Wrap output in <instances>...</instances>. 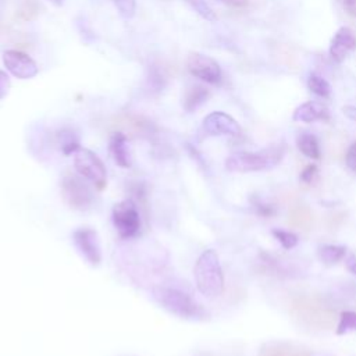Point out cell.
I'll return each instance as SVG.
<instances>
[{
	"label": "cell",
	"mask_w": 356,
	"mask_h": 356,
	"mask_svg": "<svg viewBox=\"0 0 356 356\" xmlns=\"http://www.w3.org/2000/svg\"><path fill=\"white\" fill-rule=\"evenodd\" d=\"M154 300L168 313L192 321H202L209 317V312L188 292L174 286L153 288Z\"/></svg>",
	"instance_id": "cell-1"
},
{
	"label": "cell",
	"mask_w": 356,
	"mask_h": 356,
	"mask_svg": "<svg viewBox=\"0 0 356 356\" xmlns=\"http://www.w3.org/2000/svg\"><path fill=\"white\" fill-rule=\"evenodd\" d=\"M286 146L275 143L259 152H235L225 160V168L232 172L264 171L278 165L285 154Z\"/></svg>",
	"instance_id": "cell-2"
},
{
	"label": "cell",
	"mask_w": 356,
	"mask_h": 356,
	"mask_svg": "<svg viewBox=\"0 0 356 356\" xmlns=\"http://www.w3.org/2000/svg\"><path fill=\"white\" fill-rule=\"evenodd\" d=\"M193 277L197 291L206 298H217L224 289V274L218 254L213 249L204 250L196 260Z\"/></svg>",
	"instance_id": "cell-3"
},
{
	"label": "cell",
	"mask_w": 356,
	"mask_h": 356,
	"mask_svg": "<svg viewBox=\"0 0 356 356\" xmlns=\"http://www.w3.org/2000/svg\"><path fill=\"white\" fill-rule=\"evenodd\" d=\"M289 313L299 324L310 328L328 330L334 325L335 310L330 309L323 300L314 296H300L293 299Z\"/></svg>",
	"instance_id": "cell-4"
},
{
	"label": "cell",
	"mask_w": 356,
	"mask_h": 356,
	"mask_svg": "<svg viewBox=\"0 0 356 356\" xmlns=\"http://www.w3.org/2000/svg\"><path fill=\"white\" fill-rule=\"evenodd\" d=\"M111 221L117 234L122 239H131L138 235L140 229V216L136 204L129 200H121L113 206Z\"/></svg>",
	"instance_id": "cell-5"
},
{
	"label": "cell",
	"mask_w": 356,
	"mask_h": 356,
	"mask_svg": "<svg viewBox=\"0 0 356 356\" xmlns=\"http://www.w3.org/2000/svg\"><path fill=\"white\" fill-rule=\"evenodd\" d=\"M74 167L76 172L97 188H103L107 181V170L100 157L85 147L74 153Z\"/></svg>",
	"instance_id": "cell-6"
},
{
	"label": "cell",
	"mask_w": 356,
	"mask_h": 356,
	"mask_svg": "<svg viewBox=\"0 0 356 356\" xmlns=\"http://www.w3.org/2000/svg\"><path fill=\"white\" fill-rule=\"evenodd\" d=\"M85 181V178L70 174L61 179V197L75 210H88L93 204V193Z\"/></svg>",
	"instance_id": "cell-7"
},
{
	"label": "cell",
	"mask_w": 356,
	"mask_h": 356,
	"mask_svg": "<svg viewBox=\"0 0 356 356\" xmlns=\"http://www.w3.org/2000/svg\"><path fill=\"white\" fill-rule=\"evenodd\" d=\"M72 243L78 253L93 267L99 266L102 261V248L99 235L95 229L89 227L76 228L72 232Z\"/></svg>",
	"instance_id": "cell-8"
},
{
	"label": "cell",
	"mask_w": 356,
	"mask_h": 356,
	"mask_svg": "<svg viewBox=\"0 0 356 356\" xmlns=\"http://www.w3.org/2000/svg\"><path fill=\"white\" fill-rule=\"evenodd\" d=\"M186 68L191 75L211 85H218L222 79L218 63L202 53H191L186 60Z\"/></svg>",
	"instance_id": "cell-9"
},
{
	"label": "cell",
	"mask_w": 356,
	"mask_h": 356,
	"mask_svg": "<svg viewBox=\"0 0 356 356\" xmlns=\"http://www.w3.org/2000/svg\"><path fill=\"white\" fill-rule=\"evenodd\" d=\"M4 67L18 79H31L38 75V64L25 53L18 50H7L3 53Z\"/></svg>",
	"instance_id": "cell-10"
},
{
	"label": "cell",
	"mask_w": 356,
	"mask_h": 356,
	"mask_svg": "<svg viewBox=\"0 0 356 356\" xmlns=\"http://www.w3.org/2000/svg\"><path fill=\"white\" fill-rule=\"evenodd\" d=\"M202 129L210 136H236L241 134V127L235 118L222 111H213L204 117Z\"/></svg>",
	"instance_id": "cell-11"
},
{
	"label": "cell",
	"mask_w": 356,
	"mask_h": 356,
	"mask_svg": "<svg viewBox=\"0 0 356 356\" xmlns=\"http://www.w3.org/2000/svg\"><path fill=\"white\" fill-rule=\"evenodd\" d=\"M353 50H356V36L348 26H341L330 43V57L335 63H342Z\"/></svg>",
	"instance_id": "cell-12"
},
{
	"label": "cell",
	"mask_w": 356,
	"mask_h": 356,
	"mask_svg": "<svg viewBox=\"0 0 356 356\" xmlns=\"http://www.w3.org/2000/svg\"><path fill=\"white\" fill-rule=\"evenodd\" d=\"M292 120L296 122H313L317 120H330V111L320 102H305L293 110Z\"/></svg>",
	"instance_id": "cell-13"
},
{
	"label": "cell",
	"mask_w": 356,
	"mask_h": 356,
	"mask_svg": "<svg viewBox=\"0 0 356 356\" xmlns=\"http://www.w3.org/2000/svg\"><path fill=\"white\" fill-rule=\"evenodd\" d=\"M110 154L114 163L122 168H129L132 164V157L128 146V139L122 132H114L108 143Z\"/></svg>",
	"instance_id": "cell-14"
},
{
	"label": "cell",
	"mask_w": 356,
	"mask_h": 356,
	"mask_svg": "<svg viewBox=\"0 0 356 356\" xmlns=\"http://www.w3.org/2000/svg\"><path fill=\"white\" fill-rule=\"evenodd\" d=\"M210 93L207 90V88L202 86V85H192L191 88L186 89L184 97H182V107L185 111L192 113L195 110H197L207 99H209Z\"/></svg>",
	"instance_id": "cell-15"
},
{
	"label": "cell",
	"mask_w": 356,
	"mask_h": 356,
	"mask_svg": "<svg viewBox=\"0 0 356 356\" xmlns=\"http://www.w3.org/2000/svg\"><path fill=\"white\" fill-rule=\"evenodd\" d=\"M313 222V213L305 204H295L288 213V224L293 228L307 229Z\"/></svg>",
	"instance_id": "cell-16"
},
{
	"label": "cell",
	"mask_w": 356,
	"mask_h": 356,
	"mask_svg": "<svg viewBox=\"0 0 356 356\" xmlns=\"http://www.w3.org/2000/svg\"><path fill=\"white\" fill-rule=\"evenodd\" d=\"M296 145L300 153H303L306 157L313 159V160H320L321 157V150L317 138L313 134L303 132L296 138Z\"/></svg>",
	"instance_id": "cell-17"
},
{
	"label": "cell",
	"mask_w": 356,
	"mask_h": 356,
	"mask_svg": "<svg viewBox=\"0 0 356 356\" xmlns=\"http://www.w3.org/2000/svg\"><path fill=\"white\" fill-rule=\"evenodd\" d=\"M345 254H346V248L341 245H323L317 250L318 259L327 266L337 264L345 257Z\"/></svg>",
	"instance_id": "cell-18"
},
{
	"label": "cell",
	"mask_w": 356,
	"mask_h": 356,
	"mask_svg": "<svg viewBox=\"0 0 356 356\" xmlns=\"http://www.w3.org/2000/svg\"><path fill=\"white\" fill-rule=\"evenodd\" d=\"M307 88L310 92H313L314 95L324 97V99L330 97V95H331V85L328 83V81L314 72H312L307 78Z\"/></svg>",
	"instance_id": "cell-19"
},
{
	"label": "cell",
	"mask_w": 356,
	"mask_h": 356,
	"mask_svg": "<svg viewBox=\"0 0 356 356\" xmlns=\"http://www.w3.org/2000/svg\"><path fill=\"white\" fill-rule=\"evenodd\" d=\"M167 83V76L163 71V68H160L159 65H152L149 68V74H147V86L152 89V92L157 93L161 92L164 89Z\"/></svg>",
	"instance_id": "cell-20"
},
{
	"label": "cell",
	"mask_w": 356,
	"mask_h": 356,
	"mask_svg": "<svg viewBox=\"0 0 356 356\" xmlns=\"http://www.w3.org/2000/svg\"><path fill=\"white\" fill-rule=\"evenodd\" d=\"M58 143L64 154H74L81 147L78 136L72 131H61L58 134Z\"/></svg>",
	"instance_id": "cell-21"
},
{
	"label": "cell",
	"mask_w": 356,
	"mask_h": 356,
	"mask_svg": "<svg viewBox=\"0 0 356 356\" xmlns=\"http://www.w3.org/2000/svg\"><path fill=\"white\" fill-rule=\"evenodd\" d=\"M356 331V313L355 312H342L337 325V334L345 335Z\"/></svg>",
	"instance_id": "cell-22"
},
{
	"label": "cell",
	"mask_w": 356,
	"mask_h": 356,
	"mask_svg": "<svg viewBox=\"0 0 356 356\" xmlns=\"http://www.w3.org/2000/svg\"><path fill=\"white\" fill-rule=\"evenodd\" d=\"M271 234L281 243V246L286 250H289L298 245V236L293 232L284 231V229H273Z\"/></svg>",
	"instance_id": "cell-23"
},
{
	"label": "cell",
	"mask_w": 356,
	"mask_h": 356,
	"mask_svg": "<svg viewBox=\"0 0 356 356\" xmlns=\"http://www.w3.org/2000/svg\"><path fill=\"white\" fill-rule=\"evenodd\" d=\"M193 8L195 11L204 19L207 21H216L217 17L214 14V11L211 10V7L204 1V0H186Z\"/></svg>",
	"instance_id": "cell-24"
},
{
	"label": "cell",
	"mask_w": 356,
	"mask_h": 356,
	"mask_svg": "<svg viewBox=\"0 0 356 356\" xmlns=\"http://www.w3.org/2000/svg\"><path fill=\"white\" fill-rule=\"evenodd\" d=\"M111 1L114 3L118 13L124 18H132L135 15V10H136L135 0H111Z\"/></svg>",
	"instance_id": "cell-25"
},
{
	"label": "cell",
	"mask_w": 356,
	"mask_h": 356,
	"mask_svg": "<svg viewBox=\"0 0 356 356\" xmlns=\"http://www.w3.org/2000/svg\"><path fill=\"white\" fill-rule=\"evenodd\" d=\"M252 204H253V207H254V211L259 214V216H261V217H273L275 213H277V210H275V207L273 206V204H270V203H264V202H261L259 197H252Z\"/></svg>",
	"instance_id": "cell-26"
},
{
	"label": "cell",
	"mask_w": 356,
	"mask_h": 356,
	"mask_svg": "<svg viewBox=\"0 0 356 356\" xmlns=\"http://www.w3.org/2000/svg\"><path fill=\"white\" fill-rule=\"evenodd\" d=\"M268 356H310L306 350L292 346H278L268 352Z\"/></svg>",
	"instance_id": "cell-27"
},
{
	"label": "cell",
	"mask_w": 356,
	"mask_h": 356,
	"mask_svg": "<svg viewBox=\"0 0 356 356\" xmlns=\"http://www.w3.org/2000/svg\"><path fill=\"white\" fill-rule=\"evenodd\" d=\"M317 165L316 164H309L303 168V171L300 172V181L305 184H312L314 181V178L317 177Z\"/></svg>",
	"instance_id": "cell-28"
},
{
	"label": "cell",
	"mask_w": 356,
	"mask_h": 356,
	"mask_svg": "<svg viewBox=\"0 0 356 356\" xmlns=\"http://www.w3.org/2000/svg\"><path fill=\"white\" fill-rule=\"evenodd\" d=\"M10 88H11V82L8 75L0 70V99H4L8 95Z\"/></svg>",
	"instance_id": "cell-29"
},
{
	"label": "cell",
	"mask_w": 356,
	"mask_h": 356,
	"mask_svg": "<svg viewBox=\"0 0 356 356\" xmlns=\"http://www.w3.org/2000/svg\"><path fill=\"white\" fill-rule=\"evenodd\" d=\"M345 161H346V165L349 167V170L356 172V142L348 149Z\"/></svg>",
	"instance_id": "cell-30"
},
{
	"label": "cell",
	"mask_w": 356,
	"mask_h": 356,
	"mask_svg": "<svg viewBox=\"0 0 356 356\" xmlns=\"http://www.w3.org/2000/svg\"><path fill=\"white\" fill-rule=\"evenodd\" d=\"M218 1L235 8H245L249 6V0H218Z\"/></svg>",
	"instance_id": "cell-31"
},
{
	"label": "cell",
	"mask_w": 356,
	"mask_h": 356,
	"mask_svg": "<svg viewBox=\"0 0 356 356\" xmlns=\"http://www.w3.org/2000/svg\"><path fill=\"white\" fill-rule=\"evenodd\" d=\"M342 4L348 14L356 17V0H342Z\"/></svg>",
	"instance_id": "cell-32"
},
{
	"label": "cell",
	"mask_w": 356,
	"mask_h": 356,
	"mask_svg": "<svg viewBox=\"0 0 356 356\" xmlns=\"http://www.w3.org/2000/svg\"><path fill=\"white\" fill-rule=\"evenodd\" d=\"M345 264H346V268L356 275V256L355 254H349L348 259L345 260Z\"/></svg>",
	"instance_id": "cell-33"
},
{
	"label": "cell",
	"mask_w": 356,
	"mask_h": 356,
	"mask_svg": "<svg viewBox=\"0 0 356 356\" xmlns=\"http://www.w3.org/2000/svg\"><path fill=\"white\" fill-rule=\"evenodd\" d=\"M342 111L348 118H350L352 121H356V107L355 106H345V107H342Z\"/></svg>",
	"instance_id": "cell-34"
},
{
	"label": "cell",
	"mask_w": 356,
	"mask_h": 356,
	"mask_svg": "<svg viewBox=\"0 0 356 356\" xmlns=\"http://www.w3.org/2000/svg\"><path fill=\"white\" fill-rule=\"evenodd\" d=\"M47 1H50V3H53L54 6H61L63 3H64V0H47Z\"/></svg>",
	"instance_id": "cell-35"
}]
</instances>
